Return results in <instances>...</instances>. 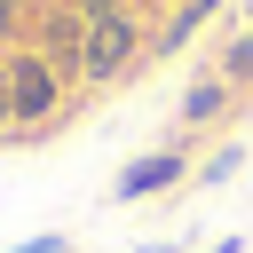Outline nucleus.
Returning <instances> with one entry per match:
<instances>
[{
    "label": "nucleus",
    "instance_id": "f8f14e48",
    "mask_svg": "<svg viewBox=\"0 0 253 253\" xmlns=\"http://www.w3.org/2000/svg\"><path fill=\"white\" fill-rule=\"evenodd\" d=\"M206 253H245V245H237V237H221V245H206Z\"/></svg>",
    "mask_w": 253,
    "mask_h": 253
},
{
    "label": "nucleus",
    "instance_id": "6e6552de",
    "mask_svg": "<svg viewBox=\"0 0 253 253\" xmlns=\"http://www.w3.org/2000/svg\"><path fill=\"white\" fill-rule=\"evenodd\" d=\"M0 32H8V40L32 32V0H0Z\"/></svg>",
    "mask_w": 253,
    "mask_h": 253
},
{
    "label": "nucleus",
    "instance_id": "f03ea898",
    "mask_svg": "<svg viewBox=\"0 0 253 253\" xmlns=\"http://www.w3.org/2000/svg\"><path fill=\"white\" fill-rule=\"evenodd\" d=\"M142 47H150V40H142V24H134L126 8H119V16H95V24H87V47H79V79H87V87H111V79H126V71L142 63Z\"/></svg>",
    "mask_w": 253,
    "mask_h": 253
},
{
    "label": "nucleus",
    "instance_id": "39448f33",
    "mask_svg": "<svg viewBox=\"0 0 253 253\" xmlns=\"http://www.w3.org/2000/svg\"><path fill=\"white\" fill-rule=\"evenodd\" d=\"M206 16H221V0H182V8H174V16H166V32H158V40H150V47H158V55H174V47H190V40H198V24H206Z\"/></svg>",
    "mask_w": 253,
    "mask_h": 253
},
{
    "label": "nucleus",
    "instance_id": "1a4fd4ad",
    "mask_svg": "<svg viewBox=\"0 0 253 253\" xmlns=\"http://www.w3.org/2000/svg\"><path fill=\"white\" fill-rule=\"evenodd\" d=\"M8 253H71V237H63V229H40V237H24V245H8Z\"/></svg>",
    "mask_w": 253,
    "mask_h": 253
},
{
    "label": "nucleus",
    "instance_id": "0eeeda50",
    "mask_svg": "<svg viewBox=\"0 0 253 253\" xmlns=\"http://www.w3.org/2000/svg\"><path fill=\"white\" fill-rule=\"evenodd\" d=\"M229 174H245V150H237V142H221V150L198 166V182H229Z\"/></svg>",
    "mask_w": 253,
    "mask_h": 253
},
{
    "label": "nucleus",
    "instance_id": "9d476101",
    "mask_svg": "<svg viewBox=\"0 0 253 253\" xmlns=\"http://www.w3.org/2000/svg\"><path fill=\"white\" fill-rule=\"evenodd\" d=\"M71 8H79V16H87V24H95V16H119V8H126V0H71Z\"/></svg>",
    "mask_w": 253,
    "mask_h": 253
},
{
    "label": "nucleus",
    "instance_id": "f257e3e1",
    "mask_svg": "<svg viewBox=\"0 0 253 253\" xmlns=\"http://www.w3.org/2000/svg\"><path fill=\"white\" fill-rule=\"evenodd\" d=\"M0 71H8V119H16V134H40V126L63 111V71H55L40 47H16Z\"/></svg>",
    "mask_w": 253,
    "mask_h": 253
},
{
    "label": "nucleus",
    "instance_id": "20e7f679",
    "mask_svg": "<svg viewBox=\"0 0 253 253\" xmlns=\"http://www.w3.org/2000/svg\"><path fill=\"white\" fill-rule=\"evenodd\" d=\"M229 95H237V87H229L221 71H206V79H198V87L182 95V134H198V126H213V119L229 111Z\"/></svg>",
    "mask_w": 253,
    "mask_h": 253
},
{
    "label": "nucleus",
    "instance_id": "7ed1b4c3",
    "mask_svg": "<svg viewBox=\"0 0 253 253\" xmlns=\"http://www.w3.org/2000/svg\"><path fill=\"white\" fill-rule=\"evenodd\" d=\"M182 174H190V150H182V142H166V150H142V158H126V166H119V182H111V206H142V198L174 190Z\"/></svg>",
    "mask_w": 253,
    "mask_h": 253
},
{
    "label": "nucleus",
    "instance_id": "423d86ee",
    "mask_svg": "<svg viewBox=\"0 0 253 253\" xmlns=\"http://www.w3.org/2000/svg\"><path fill=\"white\" fill-rule=\"evenodd\" d=\"M213 71H221L229 87H253V32H237V40L213 55Z\"/></svg>",
    "mask_w": 253,
    "mask_h": 253
},
{
    "label": "nucleus",
    "instance_id": "9b49d317",
    "mask_svg": "<svg viewBox=\"0 0 253 253\" xmlns=\"http://www.w3.org/2000/svg\"><path fill=\"white\" fill-rule=\"evenodd\" d=\"M16 134V119H8V71H0V142Z\"/></svg>",
    "mask_w": 253,
    "mask_h": 253
},
{
    "label": "nucleus",
    "instance_id": "ddd939ff",
    "mask_svg": "<svg viewBox=\"0 0 253 253\" xmlns=\"http://www.w3.org/2000/svg\"><path fill=\"white\" fill-rule=\"evenodd\" d=\"M134 253H174V245H158V237H150V245H134Z\"/></svg>",
    "mask_w": 253,
    "mask_h": 253
}]
</instances>
